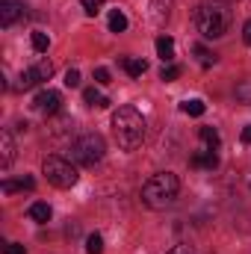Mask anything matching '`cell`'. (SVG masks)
<instances>
[{
    "instance_id": "obj_16",
    "label": "cell",
    "mask_w": 251,
    "mask_h": 254,
    "mask_svg": "<svg viewBox=\"0 0 251 254\" xmlns=\"http://www.w3.org/2000/svg\"><path fill=\"white\" fill-rule=\"evenodd\" d=\"M110 30H113V33H125L127 30V15L122 9H113V12H110Z\"/></svg>"
},
{
    "instance_id": "obj_5",
    "label": "cell",
    "mask_w": 251,
    "mask_h": 254,
    "mask_svg": "<svg viewBox=\"0 0 251 254\" xmlns=\"http://www.w3.org/2000/svg\"><path fill=\"white\" fill-rule=\"evenodd\" d=\"M104 151H107V145H104V139H101L98 133H83V136L71 145V157H74V163H80V166H95V163H101V160H104Z\"/></svg>"
},
{
    "instance_id": "obj_7",
    "label": "cell",
    "mask_w": 251,
    "mask_h": 254,
    "mask_svg": "<svg viewBox=\"0 0 251 254\" xmlns=\"http://www.w3.org/2000/svg\"><path fill=\"white\" fill-rule=\"evenodd\" d=\"M51 74H54V65L48 63V60H42V63H36L33 68L21 71V77H18V86H21V89H33V86H39V83L51 80Z\"/></svg>"
},
{
    "instance_id": "obj_8",
    "label": "cell",
    "mask_w": 251,
    "mask_h": 254,
    "mask_svg": "<svg viewBox=\"0 0 251 254\" xmlns=\"http://www.w3.org/2000/svg\"><path fill=\"white\" fill-rule=\"evenodd\" d=\"M27 15V6L21 0H0V27H12Z\"/></svg>"
},
{
    "instance_id": "obj_30",
    "label": "cell",
    "mask_w": 251,
    "mask_h": 254,
    "mask_svg": "<svg viewBox=\"0 0 251 254\" xmlns=\"http://www.w3.org/2000/svg\"><path fill=\"white\" fill-rule=\"evenodd\" d=\"M166 254H192V249L189 246H175L172 252H166Z\"/></svg>"
},
{
    "instance_id": "obj_12",
    "label": "cell",
    "mask_w": 251,
    "mask_h": 254,
    "mask_svg": "<svg viewBox=\"0 0 251 254\" xmlns=\"http://www.w3.org/2000/svg\"><path fill=\"white\" fill-rule=\"evenodd\" d=\"M33 187H36V181H33V178H21V181H3V184H0V190L6 192V195H12V192H30L33 190Z\"/></svg>"
},
{
    "instance_id": "obj_13",
    "label": "cell",
    "mask_w": 251,
    "mask_h": 254,
    "mask_svg": "<svg viewBox=\"0 0 251 254\" xmlns=\"http://www.w3.org/2000/svg\"><path fill=\"white\" fill-rule=\"evenodd\" d=\"M157 54H160L163 63H172V60H175V42H172L169 36H160V39H157Z\"/></svg>"
},
{
    "instance_id": "obj_24",
    "label": "cell",
    "mask_w": 251,
    "mask_h": 254,
    "mask_svg": "<svg viewBox=\"0 0 251 254\" xmlns=\"http://www.w3.org/2000/svg\"><path fill=\"white\" fill-rule=\"evenodd\" d=\"M80 6H83V12H86V15H98V12H101V6H104V0H80Z\"/></svg>"
},
{
    "instance_id": "obj_17",
    "label": "cell",
    "mask_w": 251,
    "mask_h": 254,
    "mask_svg": "<svg viewBox=\"0 0 251 254\" xmlns=\"http://www.w3.org/2000/svg\"><path fill=\"white\" fill-rule=\"evenodd\" d=\"M125 71L130 77H142V74L148 71V63H145V60H125Z\"/></svg>"
},
{
    "instance_id": "obj_26",
    "label": "cell",
    "mask_w": 251,
    "mask_h": 254,
    "mask_svg": "<svg viewBox=\"0 0 251 254\" xmlns=\"http://www.w3.org/2000/svg\"><path fill=\"white\" fill-rule=\"evenodd\" d=\"M65 86H68V89H77V86H80V71L71 68V71L65 74Z\"/></svg>"
},
{
    "instance_id": "obj_9",
    "label": "cell",
    "mask_w": 251,
    "mask_h": 254,
    "mask_svg": "<svg viewBox=\"0 0 251 254\" xmlns=\"http://www.w3.org/2000/svg\"><path fill=\"white\" fill-rule=\"evenodd\" d=\"M15 160V139L9 130H0V169H9Z\"/></svg>"
},
{
    "instance_id": "obj_6",
    "label": "cell",
    "mask_w": 251,
    "mask_h": 254,
    "mask_svg": "<svg viewBox=\"0 0 251 254\" xmlns=\"http://www.w3.org/2000/svg\"><path fill=\"white\" fill-rule=\"evenodd\" d=\"M33 110L51 119V116H57V113L63 110V95H60L57 89H42V92L33 98Z\"/></svg>"
},
{
    "instance_id": "obj_4",
    "label": "cell",
    "mask_w": 251,
    "mask_h": 254,
    "mask_svg": "<svg viewBox=\"0 0 251 254\" xmlns=\"http://www.w3.org/2000/svg\"><path fill=\"white\" fill-rule=\"evenodd\" d=\"M42 172L48 175V181H51L57 190H71V187L80 181V175H77L74 163H71V160H65V157H48V160L42 163Z\"/></svg>"
},
{
    "instance_id": "obj_19",
    "label": "cell",
    "mask_w": 251,
    "mask_h": 254,
    "mask_svg": "<svg viewBox=\"0 0 251 254\" xmlns=\"http://www.w3.org/2000/svg\"><path fill=\"white\" fill-rule=\"evenodd\" d=\"M86 252L101 254L104 252V237H101V234H89V237H86Z\"/></svg>"
},
{
    "instance_id": "obj_31",
    "label": "cell",
    "mask_w": 251,
    "mask_h": 254,
    "mask_svg": "<svg viewBox=\"0 0 251 254\" xmlns=\"http://www.w3.org/2000/svg\"><path fill=\"white\" fill-rule=\"evenodd\" d=\"M243 142H246V145H251V125L243 127Z\"/></svg>"
},
{
    "instance_id": "obj_28",
    "label": "cell",
    "mask_w": 251,
    "mask_h": 254,
    "mask_svg": "<svg viewBox=\"0 0 251 254\" xmlns=\"http://www.w3.org/2000/svg\"><path fill=\"white\" fill-rule=\"evenodd\" d=\"M3 254H27V249H24L21 243H6V249H3Z\"/></svg>"
},
{
    "instance_id": "obj_18",
    "label": "cell",
    "mask_w": 251,
    "mask_h": 254,
    "mask_svg": "<svg viewBox=\"0 0 251 254\" xmlns=\"http://www.w3.org/2000/svg\"><path fill=\"white\" fill-rule=\"evenodd\" d=\"M169 6H172V0H154V21L157 24H163L169 18Z\"/></svg>"
},
{
    "instance_id": "obj_29",
    "label": "cell",
    "mask_w": 251,
    "mask_h": 254,
    "mask_svg": "<svg viewBox=\"0 0 251 254\" xmlns=\"http://www.w3.org/2000/svg\"><path fill=\"white\" fill-rule=\"evenodd\" d=\"M243 39H246V45L251 48V18L246 21V27H243Z\"/></svg>"
},
{
    "instance_id": "obj_11",
    "label": "cell",
    "mask_w": 251,
    "mask_h": 254,
    "mask_svg": "<svg viewBox=\"0 0 251 254\" xmlns=\"http://www.w3.org/2000/svg\"><path fill=\"white\" fill-rule=\"evenodd\" d=\"M30 219L33 222H39V225H45V222H51V216H54V210H51V204H45V201H36V204H30Z\"/></svg>"
},
{
    "instance_id": "obj_23",
    "label": "cell",
    "mask_w": 251,
    "mask_h": 254,
    "mask_svg": "<svg viewBox=\"0 0 251 254\" xmlns=\"http://www.w3.org/2000/svg\"><path fill=\"white\" fill-rule=\"evenodd\" d=\"M237 98H240L243 104H251V80H243V83L237 86Z\"/></svg>"
},
{
    "instance_id": "obj_20",
    "label": "cell",
    "mask_w": 251,
    "mask_h": 254,
    "mask_svg": "<svg viewBox=\"0 0 251 254\" xmlns=\"http://www.w3.org/2000/svg\"><path fill=\"white\" fill-rule=\"evenodd\" d=\"M181 110L187 113V116H204V101H198V98H192V101H187V104H181Z\"/></svg>"
},
{
    "instance_id": "obj_27",
    "label": "cell",
    "mask_w": 251,
    "mask_h": 254,
    "mask_svg": "<svg viewBox=\"0 0 251 254\" xmlns=\"http://www.w3.org/2000/svg\"><path fill=\"white\" fill-rule=\"evenodd\" d=\"M195 54H198V57H201V65H210V63H216V57H213V54H210V51H204V48H201V45H198V48H195Z\"/></svg>"
},
{
    "instance_id": "obj_10",
    "label": "cell",
    "mask_w": 251,
    "mask_h": 254,
    "mask_svg": "<svg viewBox=\"0 0 251 254\" xmlns=\"http://www.w3.org/2000/svg\"><path fill=\"white\" fill-rule=\"evenodd\" d=\"M189 166H192V169H207V172H213V169L219 166V157H216V151H201V154H192V157H189Z\"/></svg>"
},
{
    "instance_id": "obj_14",
    "label": "cell",
    "mask_w": 251,
    "mask_h": 254,
    "mask_svg": "<svg viewBox=\"0 0 251 254\" xmlns=\"http://www.w3.org/2000/svg\"><path fill=\"white\" fill-rule=\"evenodd\" d=\"M198 136H201V142L207 145V151H216V148L222 145V139H219V130H216V127H201V130H198Z\"/></svg>"
},
{
    "instance_id": "obj_1",
    "label": "cell",
    "mask_w": 251,
    "mask_h": 254,
    "mask_svg": "<svg viewBox=\"0 0 251 254\" xmlns=\"http://www.w3.org/2000/svg\"><path fill=\"white\" fill-rule=\"evenodd\" d=\"M113 133H116V142L125 148V151H133L142 145L145 139V119L136 107H119L113 113Z\"/></svg>"
},
{
    "instance_id": "obj_25",
    "label": "cell",
    "mask_w": 251,
    "mask_h": 254,
    "mask_svg": "<svg viewBox=\"0 0 251 254\" xmlns=\"http://www.w3.org/2000/svg\"><path fill=\"white\" fill-rule=\"evenodd\" d=\"M95 83L98 86H107L110 83V68H95Z\"/></svg>"
},
{
    "instance_id": "obj_2",
    "label": "cell",
    "mask_w": 251,
    "mask_h": 254,
    "mask_svg": "<svg viewBox=\"0 0 251 254\" xmlns=\"http://www.w3.org/2000/svg\"><path fill=\"white\" fill-rule=\"evenodd\" d=\"M178 192H181L178 175L160 172V175H154V178L145 181V187H142V204L151 207V210H163V207H169L178 198Z\"/></svg>"
},
{
    "instance_id": "obj_21",
    "label": "cell",
    "mask_w": 251,
    "mask_h": 254,
    "mask_svg": "<svg viewBox=\"0 0 251 254\" xmlns=\"http://www.w3.org/2000/svg\"><path fill=\"white\" fill-rule=\"evenodd\" d=\"M51 48V39L45 36V33H33V51H39V54H45Z\"/></svg>"
},
{
    "instance_id": "obj_15",
    "label": "cell",
    "mask_w": 251,
    "mask_h": 254,
    "mask_svg": "<svg viewBox=\"0 0 251 254\" xmlns=\"http://www.w3.org/2000/svg\"><path fill=\"white\" fill-rule=\"evenodd\" d=\"M83 101H86L89 107H98V110H104V107H110V98H104V95H101V92H98L95 86L83 92Z\"/></svg>"
},
{
    "instance_id": "obj_22",
    "label": "cell",
    "mask_w": 251,
    "mask_h": 254,
    "mask_svg": "<svg viewBox=\"0 0 251 254\" xmlns=\"http://www.w3.org/2000/svg\"><path fill=\"white\" fill-rule=\"evenodd\" d=\"M178 77H181V65H163V71H160V80L172 83V80H178Z\"/></svg>"
},
{
    "instance_id": "obj_3",
    "label": "cell",
    "mask_w": 251,
    "mask_h": 254,
    "mask_svg": "<svg viewBox=\"0 0 251 254\" xmlns=\"http://www.w3.org/2000/svg\"><path fill=\"white\" fill-rule=\"evenodd\" d=\"M195 27L204 39H222L231 30V9L225 3H204L195 12Z\"/></svg>"
}]
</instances>
